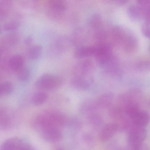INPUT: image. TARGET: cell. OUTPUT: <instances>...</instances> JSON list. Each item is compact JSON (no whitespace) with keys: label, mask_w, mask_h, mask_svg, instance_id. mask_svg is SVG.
Instances as JSON below:
<instances>
[{"label":"cell","mask_w":150,"mask_h":150,"mask_svg":"<svg viewBox=\"0 0 150 150\" xmlns=\"http://www.w3.org/2000/svg\"><path fill=\"white\" fill-rule=\"evenodd\" d=\"M14 87L12 82L5 81L0 84V96H6L13 92Z\"/></svg>","instance_id":"cell-20"},{"label":"cell","mask_w":150,"mask_h":150,"mask_svg":"<svg viewBox=\"0 0 150 150\" xmlns=\"http://www.w3.org/2000/svg\"><path fill=\"white\" fill-rule=\"evenodd\" d=\"M12 5V2L9 1H0V18L6 16Z\"/></svg>","instance_id":"cell-22"},{"label":"cell","mask_w":150,"mask_h":150,"mask_svg":"<svg viewBox=\"0 0 150 150\" xmlns=\"http://www.w3.org/2000/svg\"><path fill=\"white\" fill-rule=\"evenodd\" d=\"M150 62L146 60L137 61L133 65L134 70L139 72H146L150 70Z\"/></svg>","instance_id":"cell-21"},{"label":"cell","mask_w":150,"mask_h":150,"mask_svg":"<svg viewBox=\"0 0 150 150\" xmlns=\"http://www.w3.org/2000/svg\"><path fill=\"white\" fill-rule=\"evenodd\" d=\"M6 40V42L8 44L13 45L15 44V43L18 42L19 40V37L15 34H9L7 35L6 38H4Z\"/></svg>","instance_id":"cell-27"},{"label":"cell","mask_w":150,"mask_h":150,"mask_svg":"<svg viewBox=\"0 0 150 150\" xmlns=\"http://www.w3.org/2000/svg\"><path fill=\"white\" fill-rule=\"evenodd\" d=\"M119 130L115 123L108 124L103 127L101 132L100 139L102 141H106L110 139Z\"/></svg>","instance_id":"cell-11"},{"label":"cell","mask_w":150,"mask_h":150,"mask_svg":"<svg viewBox=\"0 0 150 150\" xmlns=\"http://www.w3.org/2000/svg\"><path fill=\"white\" fill-rule=\"evenodd\" d=\"M87 23L89 28L97 31L101 28L102 25L101 16L99 14H93L88 18Z\"/></svg>","instance_id":"cell-16"},{"label":"cell","mask_w":150,"mask_h":150,"mask_svg":"<svg viewBox=\"0 0 150 150\" xmlns=\"http://www.w3.org/2000/svg\"><path fill=\"white\" fill-rule=\"evenodd\" d=\"M93 83L92 75L73 76L71 81V85L74 89L85 91L90 88Z\"/></svg>","instance_id":"cell-6"},{"label":"cell","mask_w":150,"mask_h":150,"mask_svg":"<svg viewBox=\"0 0 150 150\" xmlns=\"http://www.w3.org/2000/svg\"><path fill=\"white\" fill-rule=\"evenodd\" d=\"M22 140L18 138H9L5 140L1 146V150H17Z\"/></svg>","instance_id":"cell-15"},{"label":"cell","mask_w":150,"mask_h":150,"mask_svg":"<svg viewBox=\"0 0 150 150\" xmlns=\"http://www.w3.org/2000/svg\"><path fill=\"white\" fill-rule=\"evenodd\" d=\"M17 150H32V149L29 144L21 141Z\"/></svg>","instance_id":"cell-28"},{"label":"cell","mask_w":150,"mask_h":150,"mask_svg":"<svg viewBox=\"0 0 150 150\" xmlns=\"http://www.w3.org/2000/svg\"><path fill=\"white\" fill-rule=\"evenodd\" d=\"M114 96L112 93L107 92L101 95L96 101V106L101 108H106L110 106L112 103Z\"/></svg>","instance_id":"cell-14"},{"label":"cell","mask_w":150,"mask_h":150,"mask_svg":"<svg viewBox=\"0 0 150 150\" xmlns=\"http://www.w3.org/2000/svg\"><path fill=\"white\" fill-rule=\"evenodd\" d=\"M43 48L42 45H37L30 48L28 52V57L31 60L38 59L42 53Z\"/></svg>","instance_id":"cell-18"},{"label":"cell","mask_w":150,"mask_h":150,"mask_svg":"<svg viewBox=\"0 0 150 150\" xmlns=\"http://www.w3.org/2000/svg\"><path fill=\"white\" fill-rule=\"evenodd\" d=\"M2 51L0 50V58H1V56H2Z\"/></svg>","instance_id":"cell-31"},{"label":"cell","mask_w":150,"mask_h":150,"mask_svg":"<svg viewBox=\"0 0 150 150\" xmlns=\"http://www.w3.org/2000/svg\"><path fill=\"white\" fill-rule=\"evenodd\" d=\"M95 52V45L93 46H81L78 47L74 52V56L80 59L88 58L93 57Z\"/></svg>","instance_id":"cell-12"},{"label":"cell","mask_w":150,"mask_h":150,"mask_svg":"<svg viewBox=\"0 0 150 150\" xmlns=\"http://www.w3.org/2000/svg\"><path fill=\"white\" fill-rule=\"evenodd\" d=\"M127 13L129 17L135 21H140L144 17V10L137 3L129 6L127 8Z\"/></svg>","instance_id":"cell-9"},{"label":"cell","mask_w":150,"mask_h":150,"mask_svg":"<svg viewBox=\"0 0 150 150\" xmlns=\"http://www.w3.org/2000/svg\"><path fill=\"white\" fill-rule=\"evenodd\" d=\"M89 120L90 123L94 126H99L102 122L101 117L99 114L96 113H94L90 114Z\"/></svg>","instance_id":"cell-25"},{"label":"cell","mask_w":150,"mask_h":150,"mask_svg":"<svg viewBox=\"0 0 150 150\" xmlns=\"http://www.w3.org/2000/svg\"><path fill=\"white\" fill-rule=\"evenodd\" d=\"M64 118L61 114L57 112H47L39 115L36 122L40 129L47 127L58 128L64 122Z\"/></svg>","instance_id":"cell-3"},{"label":"cell","mask_w":150,"mask_h":150,"mask_svg":"<svg viewBox=\"0 0 150 150\" xmlns=\"http://www.w3.org/2000/svg\"><path fill=\"white\" fill-rule=\"evenodd\" d=\"M109 35L112 42L119 46L126 53L132 54L137 50L139 42L134 33L120 25L110 28Z\"/></svg>","instance_id":"cell-1"},{"label":"cell","mask_w":150,"mask_h":150,"mask_svg":"<svg viewBox=\"0 0 150 150\" xmlns=\"http://www.w3.org/2000/svg\"><path fill=\"white\" fill-rule=\"evenodd\" d=\"M48 95L44 91H38L35 93L32 97V102L35 106L42 105L47 101Z\"/></svg>","instance_id":"cell-19"},{"label":"cell","mask_w":150,"mask_h":150,"mask_svg":"<svg viewBox=\"0 0 150 150\" xmlns=\"http://www.w3.org/2000/svg\"><path fill=\"white\" fill-rule=\"evenodd\" d=\"M3 27L1 26V25H0V34L2 32V30H3Z\"/></svg>","instance_id":"cell-30"},{"label":"cell","mask_w":150,"mask_h":150,"mask_svg":"<svg viewBox=\"0 0 150 150\" xmlns=\"http://www.w3.org/2000/svg\"><path fill=\"white\" fill-rule=\"evenodd\" d=\"M130 118L134 125L145 128L149 123V115L146 111L139 110Z\"/></svg>","instance_id":"cell-10"},{"label":"cell","mask_w":150,"mask_h":150,"mask_svg":"<svg viewBox=\"0 0 150 150\" xmlns=\"http://www.w3.org/2000/svg\"><path fill=\"white\" fill-rule=\"evenodd\" d=\"M67 40L64 38H59L53 43L51 50L55 52H60L64 51L67 48Z\"/></svg>","instance_id":"cell-17"},{"label":"cell","mask_w":150,"mask_h":150,"mask_svg":"<svg viewBox=\"0 0 150 150\" xmlns=\"http://www.w3.org/2000/svg\"><path fill=\"white\" fill-rule=\"evenodd\" d=\"M62 82V79L59 76L51 74H45L37 80L35 86L42 91H51L58 88Z\"/></svg>","instance_id":"cell-2"},{"label":"cell","mask_w":150,"mask_h":150,"mask_svg":"<svg viewBox=\"0 0 150 150\" xmlns=\"http://www.w3.org/2000/svg\"><path fill=\"white\" fill-rule=\"evenodd\" d=\"M24 58L20 55L16 54L10 58L8 62V65L11 70L18 72L24 67Z\"/></svg>","instance_id":"cell-13"},{"label":"cell","mask_w":150,"mask_h":150,"mask_svg":"<svg viewBox=\"0 0 150 150\" xmlns=\"http://www.w3.org/2000/svg\"><path fill=\"white\" fill-rule=\"evenodd\" d=\"M141 32L147 38H150V21H145L141 28Z\"/></svg>","instance_id":"cell-26"},{"label":"cell","mask_w":150,"mask_h":150,"mask_svg":"<svg viewBox=\"0 0 150 150\" xmlns=\"http://www.w3.org/2000/svg\"><path fill=\"white\" fill-rule=\"evenodd\" d=\"M146 137V132L144 127L134 125L131 129L128 136L129 144L134 149H138Z\"/></svg>","instance_id":"cell-4"},{"label":"cell","mask_w":150,"mask_h":150,"mask_svg":"<svg viewBox=\"0 0 150 150\" xmlns=\"http://www.w3.org/2000/svg\"><path fill=\"white\" fill-rule=\"evenodd\" d=\"M21 25V22L19 21L13 20L5 23L3 26V29L8 32H13L18 29Z\"/></svg>","instance_id":"cell-24"},{"label":"cell","mask_w":150,"mask_h":150,"mask_svg":"<svg viewBox=\"0 0 150 150\" xmlns=\"http://www.w3.org/2000/svg\"><path fill=\"white\" fill-rule=\"evenodd\" d=\"M41 130L43 138L48 142H57L62 138V134L58 128L47 127L41 129Z\"/></svg>","instance_id":"cell-7"},{"label":"cell","mask_w":150,"mask_h":150,"mask_svg":"<svg viewBox=\"0 0 150 150\" xmlns=\"http://www.w3.org/2000/svg\"></svg>","instance_id":"cell-32"},{"label":"cell","mask_w":150,"mask_h":150,"mask_svg":"<svg viewBox=\"0 0 150 150\" xmlns=\"http://www.w3.org/2000/svg\"><path fill=\"white\" fill-rule=\"evenodd\" d=\"M47 6L51 13L56 16L63 14L67 8L65 1L63 0H50L47 2Z\"/></svg>","instance_id":"cell-8"},{"label":"cell","mask_w":150,"mask_h":150,"mask_svg":"<svg viewBox=\"0 0 150 150\" xmlns=\"http://www.w3.org/2000/svg\"><path fill=\"white\" fill-rule=\"evenodd\" d=\"M33 38L31 36H28V37L26 38L24 40V43L25 45H30L32 43H33Z\"/></svg>","instance_id":"cell-29"},{"label":"cell","mask_w":150,"mask_h":150,"mask_svg":"<svg viewBox=\"0 0 150 150\" xmlns=\"http://www.w3.org/2000/svg\"><path fill=\"white\" fill-rule=\"evenodd\" d=\"M17 78L22 81H26L31 76V71L28 67H23L17 72Z\"/></svg>","instance_id":"cell-23"},{"label":"cell","mask_w":150,"mask_h":150,"mask_svg":"<svg viewBox=\"0 0 150 150\" xmlns=\"http://www.w3.org/2000/svg\"><path fill=\"white\" fill-rule=\"evenodd\" d=\"M94 65L91 59H83L76 63L73 67V76L91 75L94 70Z\"/></svg>","instance_id":"cell-5"}]
</instances>
